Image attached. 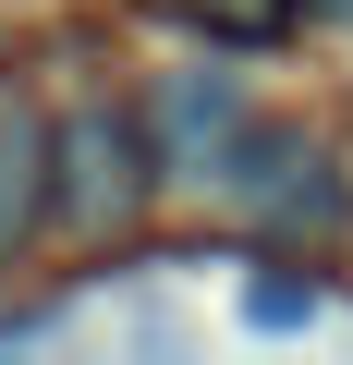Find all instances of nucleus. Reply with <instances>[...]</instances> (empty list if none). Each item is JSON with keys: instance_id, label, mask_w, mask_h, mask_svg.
Wrapping results in <instances>:
<instances>
[{"instance_id": "obj_1", "label": "nucleus", "mask_w": 353, "mask_h": 365, "mask_svg": "<svg viewBox=\"0 0 353 365\" xmlns=\"http://www.w3.org/2000/svg\"><path fill=\"white\" fill-rule=\"evenodd\" d=\"M208 182H232V207L268 232H353V170L317 122H232V146L208 158Z\"/></svg>"}, {"instance_id": "obj_2", "label": "nucleus", "mask_w": 353, "mask_h": 365, "mask_svg": "<svg viewBox=\"0 0 353 365\" xmlns=\"http://www.w3.org/2000/svg\"><path fill=\"white\" fill-rule=\"evenodd\" d=\"M146 182H170V158H158V122H134L122 98H73L49 122V207H61V232L134 220Z\"/></svg>"}, {"instance_id": "obj_3", "label": "nucleus", "mask_w": 353, "mask_h": 365, "mask_svg": "<svg viewBox=\"0 0 353 365\" xmlns=\"http://www.w3.org/2000/svg\"><path fill=\"white\" fill-rule=\"evenodd\" d=\"M232 122H244V86H232V73H170V86H158V158H170V170H208V158L232 146Z\"/></svg>"}, {"instance_id": "obj_4", "label": "nucleus", "mask_w": 353, "mask_h": 365, "mask_svg": "<svg viewBox=\"0 0 353 365\" xmlns=\"http://www.w3.org/2000/svg\"><path fill=\"white\" fill-rule=\"evenodd\" d=\"M49 220V122L25 98H0V256Z\"/></svg>"}, {"instance_id": "obj_5", "label": "nucleus", "mask_w": 353, "mask_h": 365, "mask_svg": "<svg viewBox=\"0 0 353 365\" xmlns=\"http://www.w3.org/2000/svg\"><path fill=\"white\" fill-rule=\"evenodd\" d=\"M158 13L195 25V37H220V49H280L305 25V0H158Z\"/></svg>"}, {"instance_id": "obj_6", "label": "nucleus", "mask_w": 353, "mask_h": 365, "mask_svg": "<svg viewBox=\"0 0 353 365\" xmlns=\"http://www.w3.org/2000/svg\"><path fill=\"white\" fill-rule=\"evenodd\" d=\"M317 317H329V292H317V280H244V329L292 341V329H317Z\"/></svg>"}, {"instance_id": "obj_7", "label": "nucleus", "mask_w": 353, "mask_h": 365, "mask_svg": "<svg viewBox=\"0 0 353 365\" xmlns=\"http://www.w3.org/2000/svg\"><path fill=\"white\" fill-rule=\"evenodd\" d=\"M329 13H341V25H353V0H329Z\"/></svg>"}]
</instances>
